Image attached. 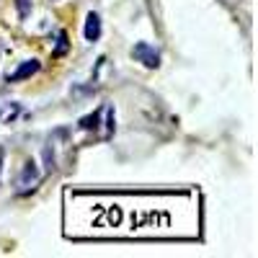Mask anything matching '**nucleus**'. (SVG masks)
Returning a JSON list of instances; mask_svg holds the SVG:
<instances>
[{
    "label": "nucleus",
    "mask_w": 258,
    "mask_h": 258,
    "mask_svg": "<svg viewBox=\"0 0 258 258\" xmlns=\"http://www.w3.org/2000/svg\"><path fill=\"white\" fill-rule=\"evenodd\" d=\"M83 36H85V41H98V39H101V18H98V13L91 11L88 16H85Z\"/></svg>",
    "instance_id": "20e7f679"
},
{
    "label": "nucleus",
    "mask_w": 258,
    "mask_h": 258,
    "mask_svg": "<svg viewBox=\"0 0 258 258\" xmlns=\"http://www.w3.org/2000/svg\"><path fill=\"white\" fill-rule=\"evenodd\" d=\"M68 47H70V41H68V34H64V31H59V36H57V49L52 52V57H62L64 52H68Z\"/></svg>",
    "instance_id": "39448f33"
},
{
    "label": "nucleus",
    "mask_w": 258,
    "mask_h": 258,
    "mask_svg": "<svg viewBox=\"0 0 258 258\" xmlns=\"http://www.w3.org/2000/svg\"><path fill=\"white\" fill-rule=\"evenodd\" d=\"M98 119H101V109H98L96 114H91V116L80 119V129H96V126H98Z\"/></svg>",
    "instance_id": "423d86ee"
},
{
    "label": "nucleus",
    "mask_w": 258,
    "mask_h": 258,
    "mask_svg": "<svg viewBox=\"0 0 258 258\" xmlns=\"http://www.w3.org/2000/svg\"><path fill=\"white\" fill-rule=\"evenodd\" d=\"M39 68H41V64H39L36 59H26V62H21V64H18V70L8 75V83H21V80H29L31 75H36V73H39Z\"/></svg>",
    "instance_id": "7ed1b4c3"
},
{
    "label": "nucleus",
    "mask_w": 258,
    "mask_h": 258,
    "mask_svg": "<svg viewBox=\"0 0 258 258\" xmlns=\"http://www.w3.org/2000/svg\"><path fill=\"white\" fill-rule=\"evenodd\" d=\"M36 183H39V168H36V163H34V160H29V163H24V168H21V176H18V191H21V194H26V191H31Z\"/></svg>",
    "instance_id": "f03ea898"
},
{
    "label": "nucleus",
    "mask_w": 258,
    "mask_h": 258,
    "mask_svg": "<svg viewBox=\"0 0 258 258\" xmlns=\"http://www.w3.org/2000/svg\"><path fill=\"white\" fill-rule=\"evenodd\" d=\"M132 57H135L137 62H142L145 68H150V70L160 64V52H158L155 47H150L147 41H140V44L132 47Z\"/></svg>",
    "instance_id": "f257e3e1"
},
{
    "label": "nucleus",
    "mask_w": 258,
    "mask_h": 258,
    "mask_svg": "<svg viewBox=\"0 0 258 258\" xmlns=\"http://www.w3.org/2000/svg\"><path fill=\"white\" fill-rule=\"evenodd\" d=\"M16 8H18V13L21 16H29V11H31V0H16Z\"/></svg>",
    "instance_id": "0eeeda50"
}]
</instances>
